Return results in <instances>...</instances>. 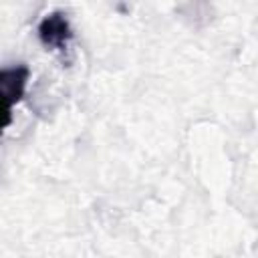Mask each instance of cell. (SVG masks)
<instances>
[{"instance_id": "6da1fadb", "label": "cell", "mask_w": 258, "mask_h": 258, "mask_svg": "<svg viewBox=\"0 0 258 258\" xmlns=\"http://www.w3.org/2000/svg\"><path fill=\"white\" fill-rule=\"evenodd\" d=\"M28 81V69L26 67H12L4 69L0 77V91L4 97V115H6V125L10 123V113L14 103L22 97L24 87Z\"/></svg>"}, {"instance_id": "7a4b0ae2", "label": "cell", "mask_w": 258, "mask_h": 258, "mask_svg": "<svg viewBox=\"0 0 258 258\" xmlns=\"http://www.w3.org/2000/svg\"><path fill=\"white\" fill-rule=\"evenodd\" d=\"M38 36L46 46L62 50V48H67L73 32H71V26H69V20L64 18V14L52 12L50 16L42 18V22L38 24Z\"/></svg>"}]
</instances>
